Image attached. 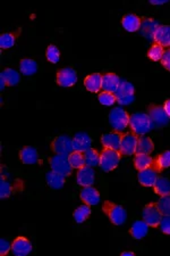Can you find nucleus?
I'll list each match as a JSON object with an SVG mask.
<instances>
[{
    "label": "nucleus",
    "mask_w": 170,
    "mask_h": 256,
    "mask_svg": "<svg viewBox=\"0 0 170 256\" xmlns=\"http://www.w3.org/2000/svg\"><path fill=\"white\" fill-rule=\"evenodd\" d=\"M102 210L106 216L109 218L111 224L115 226H122L127 220V212L126 210L118 204H115L110 200L103 202Z\"/></svg>",
    "instance_id": "1"
},
{
    "label": "nucleus",
    "mask_w": 170,
    "mask_h": 256,
    "mask_svg": "<svg viewBox=\"0 0 170 256\" xmlns=\"http://www.w3.org/2000/svg\"><path fill=\"white\" fill-rule=\"evenodd\" d=\"M130 126L132 132L138 136H144L150 132L153 128V123L148 113H135L131 115Z\"/></svg>",
    "instance_id": "2"
},
{
    "label": "nucleus",
    "mask_w": 170,
    "mask_h": 256,
    "mask_svg": "<svg viewBox=\"0 0 170 256\" xmlns=\"http://www.w3.org/2000/svg\"><path fill=\"white\" fill-rule=\"evenodd\" d=\"M122 158V152L111 148L103 147V150L100 152V163L99 166L102 168L105 172H111L118 166Z\"/></svg>",
    "instance_id": "3"
},
{
    "label": "nucleus",
    "mask_w": 170,
    "mask_h": 256,
    "mask_svg": "<svg viewBox=\"0 0 170 256\" xmlns=\"http://www.w3.org/2000/svg\"><path fill=\"white\" fill-rule=\"evenodd\" d=\"M114 94L120 105H130L135 99L134 86L125 80H120L118 88Z\"/></svg>",
    "instance_id": "4"
},
{
    "label": "nucleus",
    "mask_w": 170,
    "mask_h": 256,
    "mask_svg": "<svg viewBox=\"0 0 170 256\" xmlns=\"http://www.w3.org/2000/svg\"><path fill=\"white\" fill-rule=\"evenodd\" d=\"M163 216H164L159 206H158V203H149L142 210L143 221L147 222L150 228H158L160 226Z\"/></svg>",
    "instance_id": "5"
},
{
    "label": "nucleus",
    "mask_w": 170,
    "mask_h": 256,
    "mask_svg": "<svg viewBox=\"0 0 170 256\" xmlns=\"http://www.w3.org/2000/svg\"><path fill=\"white\" fill-rule=\"evenodd\" d=\"M130 118L126 110H124L120 107L114 108L109 114V123L114 128L115 131L123 132L126 128L130 126Z\"/></svg>",
    "instance_id": "6"
},
{
    "label": "nucleus",
    "mask_w": 170,
    "mask_h": 256,
    "mask_svg": "<svg viewBox=\"0 0 170 256\" xmlns=\"http://www.w3.org/2000/svg\"><path fill=\"white\" fill-rule=\"evenodd\" d=\"M148 115L150 116L151 121L153 123V126L157 128H164L169 124L170 118L166 113L163 106L151 104L148 107Z\"/></svg>",
    "instance_id": "7"
},
{
    "label": "nucleus",
    "mask_w": 170,
    "mask_h": 256,
    "mask_svg": "<svg viewBox=\"0 0 170 256\" xmlns=\"http://www.w3.org/2000/svg\"><path fill=\"white\" fill-rule=\"evenodd\" d=\"M49 163H50L52 171L59 173V174L64 176H68L72 174L73 168L68 160V155L55 154V156H52L49 160Z\"/></svg>",
    "instance_id": "8"
},
{
    "label": "nucleus",
    "mask_w": 170,
    "mask_h": 256,
    "mask_svg": "<svg viewBox=\"0 0 170 256\" xmlns=\"http://www.w3.org/2000/svg\"><path fill=\"white\" fill-rule=\"evenodd\" d=\"M51 150L58 155H69L73 150V139L67 136H59L52 140L50 144Z\"/></svg>",
    "instance_id": "9"
},
{
    "label": "nucleus",
    "mask_w": 170,
    "mask_h": 256,
    "mask_svg": "<svg viewBox=\"0 0 170 256\" xmlns=\"http://www.w3.org/2000/svg\"><path fill=\"white\" fill-rule=\"evenodd\" d=\"M140 136L135 134L134 132H128V134H123L122 144H120V152L122 155L132 156L136 152V147H138Z\"/></svg>",
    "instance_id": "10"
},
{
    "label": "nucleus",
    "mask_w": 170,
    "mask_h": 256,
    "mask_svg": "<svg viewBox=\"0 0 170 256\" xmlns=\"http://www.w3.org/2000/svg\"><path fill=\"white\" fill-rule=\"evenodd\" d=\"M57 84L64 88H68V86H73L77 81V73L72 68H61L57 72L56 78Z\"/></svg>",
    "instance_id": "11"
},
{
    "label": "nucleus",
    "mask_w": 170,
    "mask_h": 256,
    "mask_svg": "<svg viewBox=\"0 0 170 256\" xmlns=\"http://www.w3.org/2000/svg\"><path fill=\"white\" fill-rule=\"evenodd\" d=\"M159 170L155 166V165H151L150 168H145V170L139 171V182L144 186V187H153V184H156V181L159 176Z\"/></svg>",
    "instance_id": "12"
},
{
    "label": "nucleus",
    "mask_w": 170,
    "mask_h": 256,
    "mask_svg": "<svg viewBox=\"0 0 170 256\" xmlns=\"http://www.w3.org/2000/svg\"><path fill=\"white\" fill-rule=\"evenodd\" d=\"M123 134H122V132L119 131H114V132H109V134H102L101 137L102 146L107 148H111V150H120Z\"/></svg>",
    "instance_id": "13"
},
{
    "label": "nucleus",
    "mask_w": 170,
    "mask_h": 256,
    "mask_svg": "<svg viewBox=\"0 0 170 256\" xmlns=\"http://www.w3.org/2000/svg\"><path fill=\"white\" fill-rule=\"evenodd\" d=\"M92 146V138L85 132H78L73 137V150L84 152Z\"/></svg>",
    "instance_id": "14"
},
{
    "label": "nucleus",
    "mask_w": 170,
    "mask_h": 256,
    "mask_svg": "<svg viewBox=\"0 0 170 256\" xmlns=\"http://www.w3.org/2000/svg\"><path fill=\"white\" fill-rule=\"evenodd\" d=\"M11 250L17 256H26L32 252V244L25 237H17L11 244Z\"/></svg>",
    "instance_id": "15"
},
{
    "label": "nucleus",
    "mask_w": 170,
    "mask_h": 256,
    "mask_svg": "<svg viewBox=\"0 0 170 256\" xmlns=\"http://www.w3.org/2000/svg\"><path fill=\"white\" fill-rule=\"evenodd\" d=\"M80 197L83 203L90 206L97 205L100 202V192H99L98 189L92 187V186L83 188Z\"/></svg>",
    "instance_id": "16"
},
{
    "label": "nucleus",
    "mask_w": 170,
    "mask_h": 256,
    "mask_svg": "<svg viewBox=\"0 0 170 256\" xmlns=\"http://www.w3.org/2000/svg\"><path fill=\"white\" fill-rule=\"evenodd\" d=\"M94 171L91 166L85 165L84 168L77 170V184L82 187H89L94 184Z\"/></svg>",
    "instance_id": "17"
},
{
    "label": "nucleus",
    "mask_w": 170,
    "mask_h": 256,
    "mask_svg": "<svg viewBox=\"0 0 170 256\" xmlns=\"http://www.w3.org/2000/svg\"><path fill=\"white\" fill-rule=\"evenodd\" d=\"M84 86L90 92H93V94L100 92V90L102 89V74L100 73L90 74V76H88L84 79Z\"/></svg>",
    "instance_id": "18"
},
{
    "label": "nucleus",
    "mask_w": 170,
    "mask_h": 256,
    "mask_svg": "<svg viewBox=\"0 0 170 256\" xmlns=\"http://www.w3.org/2000/svg\"><path fill=\"white\" fill-rule=\"evenodd\" d=\"M153 40L164 48L170 47V26H159L153 36Z\"/></svg>",
    "instance_id": "19"
},
{
    "label": "nucleus",
    "mask_w": 170,
    "mask_h": 256,
    "mask_svg": "<svg viewBox=\"0 0 170 256\" xmlns=\"http://www.w3.org/2000/svg\"><path fill=\"white\" fill-rule=\"evenodd\" d=\"M120 84V78L115 73L102 74V90L108 92H115Z\"/></svg>",
    "instance_id": "20"
},
{
    "label": "nucleus",
    "mask_w": 170,
    "mask_h": 256,
    "mask_svg": "<svg viewBox=\"0 0 170 256\" xmlns=\"http://www.w3.org/2000/svg\"><path fill=\"white\" fill-rule=\"evenodd\" d=\"M122 24L128 32H136L142 26V18L135 14H127L123 18Z\"/></svg>",
    "instance_id": "21"
},
{
    "label": "nucleus",
    "mask_w": 170,
    "mask_h": 256,
    "mask_svg": "<svg viewBox=\"0 0 170 256\" xmlns=\"http://www.w3.org/2000/svg\"><path fill=\"white\" fill-rule=\"evenodd\" d=\"M19 158L24 164H36L39 160V154L38 150L34 147H24L23 150L19 152Z\"/></svg>",
    "instance_id": "22"
},
{
    "label": "nucleus",
    "mask_w": 170,
    "mask_h": 256,
    "mask_svg": "<svg viewBox=\"0 0 170 256\" xmlns=\"http://www.w3.org/2000/svg\"><path fill=\"white\" fill-rule=\"evenodd\" d=\"M149 228H150V226H148V224L145 221L143 220L135 221L131 226L130 234L134 239H143L148 234Z\"/></svg>",
    "instance_id": "23"
},
{
    "label": "nucleus",
    "mask_w": 170,
    "mask_h": 256,
    "mask_svg": "<svg viewBox=\"0 0 170 256\" xmlns=\"http://www.w3.org/2000/svg\"><path fill=\"white\" fill-rule=\"evenodd\" d=\"M65 178L66 176L51 170L47 173V176H45V180H47V184L49 187L51 189H55V190H58V189H61L64 187Z\"/></svg>",
    "instance_id": "24"
},
{
    "label": "nucleus",
    "mask_w": 170,
    "mask_h": 256,
    "mask_svg": "<svg viewBox=\"0 0 170 256\" xmlns=\"http://www.w3.org/2000/svg\"><path fill=\"white\" fill-rule=\"evenodd\" d=\"M153 150H155V144H153L152 139L149 137H143V136H140L135 154L151 155Z\"/></svg>",
    "instance_id": "25"
},
{
    "label": "nucleus",
    "mask_w": 170,
    "mask_h": 256,
    "mask_svg": "<svg viewBox=\"0 0 170 256\" xmlns=\"http://www.w3.org/2000/svg\"><path fill=\"white\" fill-rule=\"evenodd\" d=\"M153 189H155V192L160 197L169 195L170 194V180L168 178L158 176L156 184H153Z\"/></svg>",
    "instance_id": "26"
},
{
    "label": "nucleus",
    "mask_w": 170,
    "mask_h": 256,
    "mask_svg": "<svg viewBox=\"0 0 170 256\" xmlns=\"http://www.w3.org/2000/svg\"><path fill=\"white\" fill-rule=\"evenodd\" d=\"M153 162H155V158H152L150 155L135 154L134 165L138 171H142V170H145V168H150L153 164Z\"/></svg>",
    "instance_id": "27"
},
{
    "label": "nucleus",
    "mask_w": 170,
    "mask_h": 256,
    "mask_svg": "<svg viewBox=\"0 0 170 256\" xmlns=\"http://www.w3.org/2000/svg\"><path fill=\"white\" fill-rule=\"evenodd\" d=\"M19 70L24 76H33L38 71V63L34 60H22L19 62Z\"/></svg>",
    "instance_id": "28"
},
{
    "label": "nucleus",
    "mask_w": 170,
    "mask_h": 256,
    "mask_svg": "<svg viewBox=\"0 0 170 256\" xmlns=\"http://www.w3.org/2000/svg\"><path fill=\"white\" fill-rule=\"evenodd\" d=\"M68 160L70 165H72L73 168H76V170H80V168L85 166V158H84V152L73 150L68 155Z\"/></svg>",
    "instance_id": "29"
},
{
    "label": "nucleus",
    "mask_w": 170,
    "mask_h": 256,
    "mask_svg": "<svg viewBox=\"0 0 170 256\" xmlns=\"http://www.w3.org/2000/svg\"><path fill=\"white\" fill-rule=\"evenodd\" d=\"M91 213H92V210H91L90 205L83 204L80 206V208H77L75 210V212H74L73 214L74 220H75L77 224H83L85 220H88V218L91 216Z\"/></svg>",
    "instance_id": "30"
},
{
    "label": "nucleus",
    "mask_w": 170,
    "mask_h": 256,
    "mask_svg": "<svg viewBox=\"0 0 170 256\" xmlns=\"http://www.w3.org/2000/svg\"><path fill=\"white\" fill-rule=\"evenodd\" d=\"M153 165L159 170V172H163L165 168H170V150H166L163 154L158 155L157 158H155Z\"/></svg>",
    "instance_id": "31"
},
{
    "label": "nucleus",
    "mask_w": 170,
    "mask_h": 256,
    "mask_svg": "<svg viewBox=\"0 0 170 256\" xmlns=\"http://www.w3.org/2000/svg\"><path fill=\"white\" fill-rule=\"evenodd\" d=\"M84 158L85 164L88 165V166H98L99 163H100V152L97 150H94V148H90V150L84 152Z\"/></svg>",
    "instance_id": "32"
},
{
    "label": "nucleus",
    "mask_w": 170,
    "mask_h": 256,
    "mask_svg": "<svg viewBox=\"0 0 170 256\" xmlns=\"http://www.w3.org/2000/svg\"><path fill=\"white\" fill-rule=\"evenodd\" d=\"M0 76H3L7 86H16L19 82V74H18V72H16L13 68L3 70V72L0 74Z\"/></svg>",
    "instance_id": "33"
},
{
    "label": "nucleus",
    "mask_w": 170,
    "mask_h": 256,
    "mask_svg": "<svg viewBox=\"0 0 170 256\" xmlns=\"http://www.w3.org/2000/svg\"><path fill=\"white\" fill-rule=\"evenodd\" d=\"M141 28H142V33L145 36H148V38H153L157 28H159V24L152 18H148L147 20L142 22V26Z\"/></svg>",
    "instance_id": "34"
},
{
    "label": "nucleus",
    "mask_w": 170,
    "mask_h": 256,
    "mask_svg": "<svg viewBox=\"0 0 170 256\" xmlns=\"http://www.w3.org/2000/svg\"><path fill=\"white\" fill-rule=\"evenodd\" d=\"M17 36L18 33H3V34L0 36V47L2 49H9L14 47Z\"/></svg>",
    "instance_id": "35"
},
{
    "label": "nucleus",
    "mask_w": 170,
    "mask_h": 256,
    "mask_svg": "<svg viewBox=\"0 0 170 256\" xmlns=\"http://www.w3.org/2000/svg\"><path fill=\"white\" fill-rule=\"evenodd\" d=\"M164 52H165V48L155 42L151 46V48L149 49L148 57L153 62H158V60H161V58H163Z\"/></svg>",
    "instance_id": "36"
},
{
    "label": "nucleus",
    "mask_w": 170,
    "mask_h": 256,
    "mask_svg": "<svg viewBox=\"0 0 170 256\" xmlns=\"http://www.w3.org/2000/svg\"><path fill=\"white\" fill-rule=\"evenodd\" d=\"M45 57H47V60L50 62V63L57 64L60 60L59 49H58L55 44H50V46H48L47 50H45Z\"/></svg>",
    "instance_id": "37"
},
{
    "label": "nucleus",
    "mask_w": 170,
    "mask_h": 256,
    "mask_svg": "<svg viewBox=\"0 0 170 256\" xmlns=\"http://www.w3.org/2000/svg\"><path fill=\"white\" fill-rule=\"evenodd\" d=\"M14 190V187L6 180L5 176H1V184H0V197L6 198L11 195Z\"/></svg>",
    "instance_id": "38"
},
{
    "label": "nucleus",
    "mask_w": 170,
    "mask_h": 256,
    "mask_svg": "<svg viewBox=\"0 0 170 256\" xmlns=\"http://www.w3.org/2000/svg\"><path fill=\"white\" fill-rule=\"evenodd\" d=\"M99 102H100L101 104L105 106H111V105H114L116 102H117V99H116V96L114 92H102L99 94Z\"/></svg>",
    "instance_id": "39"
},
{
    "label": "nucleus",
    "mask_w": 170,
    "mask_h": 256,
    "mask_svg": "<svg viewBox=\"0 0 170 256\" xmlns=\"http://www.w3.org/2000/svg\"><path fill=\"white\" fill-rule=\"evenodd\" d=\"M157 203L163 216H170V194L160 197V200L157 202Z\"/></svg>",
    "instance_id": "40"
},
{
    "label": "nucleus",
    "mask_w": 170,
    "mask_h": 256,
    "mask_svg": "<svg viewBox=\"0 0 170 256\" xmlns=\"http://www.w3.org/2000/svg\"><path fill=\"white\" fill-rule=\"evenodd\" d=\"M159 226L164 234H170V216H164Z\"/></svg>",
    "instance_id": "41"
},
{
    "label": "nucleus",
    "mask_w": 170,
    "mask_h": 256,
    "mask_svg": "<svg viewBox=\"0 0 170 256\" xmlns=\"http://www.w3.org/2000/svg\"><path fill=\"white\" fill-rule=\"evenodd\" d=\"M11 250V245L5 239H1L0 240V255L1 256H5L8 253H9V250Z\"/></svg>",
    "instance_id": "42"
},
{
    "label": "nucleus",
    "mask_w": 170,
    "mask_h": 256,
    "mask_svg": "<svg viewBox=\"0 0 170 256\" xmlns=\"http://www.w3.org/2000/svg\"><path fill=\"white\" fill-rule=\"evenodd\" d=\"M161 64H163V66L166 70L170 71V48L165 49L164 56L163 58H161Z\"/></svg>",
    "instance_id": "43"
},
{
    "label": "nucleus",
    "mask_w": 170,
    "mask_h": 256,
    "mask_svg": "<svg viewBox=\"0 0 170 256\" xmlns=\"http://www.w3.org/2000/svg\"><path fill=\"white\" fill-rule=\"evenodd\" d=\"M164 110H166V113H167V115L170 118V99H168V100L165 102Z\"/></svg>",
    "instance_id": "44"
},
{
    "label": "nucleus",
    "mask_w": 170,
    "mask_h": 256,
    "mask_svg": "<svg viewBox=\"0 0 170 256\" xmlns=\"http://www.w3.org/2000/svg\"><path fill=\"white\" fill-rule=\"evenodd\" d=\"M168 0H151V5H164V4L167 2Z\"/></svg>",
    "instance_id": "45"
},
{
    "label": "nucleus",
    "mask_w": 170,
    "mask_h": 256,
    "mask_svg": "<svg viewBox=\"0 0 170 256\" xmlns=\"http://www.w3.org/2000/svg\"><path fill=\"white\" fill-rule=\"evenodd\" d=\"M0 82H1V84H0V89L3 90V88H5V86H6V82H5V79H3L2 76H0Z\"/></svg>",
    "instance_id": "46"
},
{
    "label": "nucleus",
    "mask_w": 170,
    "mask_h": 256,
    "mask_svg": "<svg viewBox=\"0 0 170 256\" xmlns=\"http://www.w3.org/2000/svg\"><path fill=\"white\" fill-rule=\"evenodd\" d=\"M135 254L133 253V252H124V253H122V256H134Z\"/></svg>",
    "instance_id": "47"
}]
</instances>
